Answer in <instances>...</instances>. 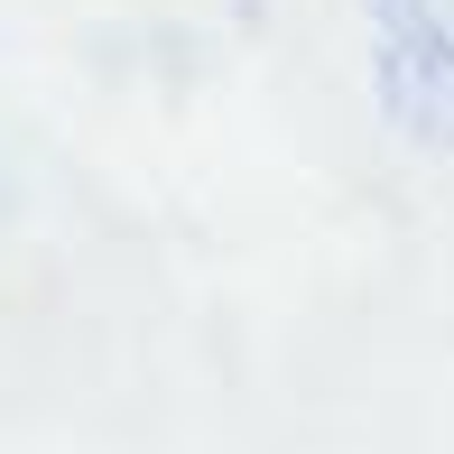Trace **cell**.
I'll use <instances>...</instances> for the list:
<instances>
[{"mask_svg": "<svg viewBox=\"0 0 454 454\" xmlns=\"http://www.w3.org/2000/svg\"><path fill=\"white\" fill-rule=\"evenodd\" d=\"M380 19V112L418 149H454V28L436 0H371Z\"/></svg>", "mask_w": 454, "mask_h": 454, "instance_id": "obj_1", "label": "cell"}]
</instances>
